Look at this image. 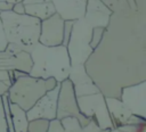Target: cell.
I'll use <instances>...</instances> for the list:
<instances>
[{"mask_svg":"<svg viewBox=\"0 0 146 132\" xmlns=\"http://www.w3.org/2000/svg\"><path fill=\"white\" fill-rule=\"evenodd\" d=\"M32 67L30 75L39 79H55L57 83L66 80L71 69V60L65 46L47 47L36 43L30 51Z\"/></svg>","mask_w":146,"mask_h":132,"instance_id":"obj_1","label":"cell"},{"mask_svg":"<svg viewBox=\"0 0 146 132\" xmlns=\"http://www.w3.org/2000/svg\"><path fill=\"white\" fill-rule=\"evenodd\" d=\"M55 79H39L30 74L16 79L10 85L7 96L10 102L19 106L25 112L29 110L47 91L57 85Z\"/></svg>","mask_w":146,"mask_h":132,"instance_id":"obj_3","label":"cell"},{"mask_svg":"<svg viewBox=\"0 0 146 132\" xmlns=\"http://www.w3.org/2000/svg\"><path fill=\"white\" fill-rule=\"evenodd\" d=\"M8 46V41L6 39V34H5V30H3V25L1 22V17H0V51H3Z\"/></svg>","mask_w":146,"mask_h":132,"instance_id":"obj_25","label":"cell"},{"mask_svg":"<svg viewBox=\"0 0 146 132\" xmlns=\"http://www.w3.org/2000/svg\"><path fill=\"white\" fill-rule=\"evenodd\" d=\"M110 132H122V131H119L117 129H111Z\"/></svg>","mask_w":146,"mask_h":132,"instance_id":"obj_29","label":"cell"},{"mask_svg":"<svg viewBox=\"0 0 146 132\" xmlns=\"http://www.w3.org/2000/svg\"><path fill=\"white\" fill-rule=\"evenodd\" d=\"M49 122L50 121L41 119V118L29 121L27 132H47L48 126H49Z\"/></svg>","mask_w":146,"mask_h":132,"instance_id":"obj_18","label":"cell"},{"mask_svg":"<svg viewBox=\"0 0 146 132\" xmlns=\"http://www.w3.org/2000/svg\"><path fill=\"white\" fill-rule=\"evenodd\" d=\"M105 30H106V28H102V27H95V28H92L90 46H91V48H92L94 50L100 44V41H102L103 35H104V33H105Z\"/></svg>","mask_w":146,"mask_h":132,"instance_id":"obj_21","label":"cell"},{"mask_svg":"<svg viewBox=\"0 0 146 132\" xmlns=\"http://www.w3.org/2000/svg\"><path fill=\"white\" fill-rule=\"evenodd\" d=\"M120 100L128 107L132 115L146 118V82L124 86L120 93Z\"/></svg>","mask_w":146,"mask_h":132,"instance_id":"obj_7","label":"cell"},{"mask_svg":"<svg viewBox=\"0 0 146 132\" xmlns=\"http://www.w3.org/2000/svg\"><path fill=\"white\" fill-rule=\"evenodd\" d=\"M63 132H98L100 127L95 121H90L86 126H81L75 117H64L60 119Z\"/></svg>","mask_w":146,"mask_h":132,"instance_id":"obj_16","label":"cell"},{"mask_svg":"<svg viewBox=\"0 0 146 132\" xmlns=\"http://www.w3.org/2000/svg\"><path fill=\"white\" fill-rule=\"evenodd\" d=\"M0 17L8 43H14L27 52L39 43L40 19L27 14L18 15L11 10L1 11Z\"/></svg>","mask_w":146,"mask_h":132,"instance_id":"obj_2","label":"cell"},{"mask_svg":"<svg viewBox=\"0 0 146 132\" xmlns=\"http://www.w3.org/2000/svg\"><path fill=\"white\" fill-rule=\"evenodd\" d=\"M0 132H8V125H7V119H6L5 109H3L2 97H0Z\"/></svg>","mask_w":146,"mask_h":132,"instance_id":"obj_22","label":"cell"},{"mask_svg":"<svg viewBox=\"0 0 146 132\" xmlns=\"http://www.w3.org/2000/svg\"><path fill=\"white\" fill-rule=\"evenodd\" d=\"M64 117H75L81 126H86L91 119L83 116L80 113L76 96L73 85L68 79L59 83V91L57 98V114L56 118L62 119Z\"/></svg>","mask_w":146,"mask_h":132,"instance_id":"obj_6","label":"cell"},{"mask_svg":"<svg viewBox=\"0 0 146 132\" xmlns=\"http://www.w3.org/2000/svg\"><path fill=\"white\" fill-rule=\"evenodd\" d=\"M47 132H63V125L60 123V119H52L49 122V126Z\"/></svg>","mask_w":146,"mask_h":132,"instance_id":"obj_24","label":"cell"},{"mask_svg":"<svg viewBox=\"0 0 146 132\" xmlns=\"http://www.w3.org/2000/svg\"><path fill=\"white\" fill-rule=\"evenodd\" d=\"M11 11H14V13H16V14H18V15L25 14V8H24L23 2H16V3H14Z\"/></svg>","mask_w":146,"mask_h":132,"instance_id":"obj_26","label":"cell"},{"mask_svg":"<svg viewBox=\"0 0 146 132\" xmlns=\"http://www.w3.org/2000/svg\"><path fill=\"white\" fill-rule=\"evenodd\" d=\"M13 84V80L8 71H0V97L7 94L10 85Z\"/></svg>","mask_w":146,"mask_h":132,"instance_id":"obj_19","label":"cell"},{"mask_svg":"<svg viewBox=\"0 0 146 132\" xmlns=\"http://www.w3.org/2000/svg\"><path fill=\"white\" fill-rule=\"evenodd\" d=\"M64 40V19L58 14H52L40 23L39 43L47 47L63 44Z\"/></svg>","mask_w":146,"mask_h":132,"instance_id":"obj_9","label":"cell"},{"mask_svg":"<svg viewBox=\"0 0 146 132\" xmlns=\"http://www.w3.org/2000/svg\"><path fill=\"white\" fill-rule=\"evenodd\" d=\"M13 3L7 1H0V13L1 11H10L13 9Z\"/></svg>","mask_w":146,"mask_h":132,"instance_id":"obj_27","label":"cell"},{"mask_svg":"<svg viewBox=\"0 0 146 132\" xmlns=\"http://www.w3.org/2000/svg\"><path fill=\"white\" fill-rule=\"evenodd\" d=\"M106 107L112 121L113 129H116L123 124H125L131 116V112L128 107L116 97H105Z\"/></svg>","mask_w":146,"mask_h":132,"instance_id":"obj_14","label":"cell"},{"mask_svg":"<svg viewBox=\"0 0 146 132\" xmlns=\"http://www.w3.org/2000/svg\"><path fill=\"white\" fill-rule=\"evenodd\" d=\"M116 129L122 132H146V122L136 124H123Z\"/></svg>","mask_w":146,"mask_h":132,"instance_id":"obj_20","label":"cell"},{"mask_svg":"<svg viewBox=\"0 0 146 132\" xmlns=\"http://www.w3.org/2000/svg\"><path fill=\"white\" fill-rule=\"evenodd\" d=\"M59 91V83L51 90L47 91L29 110H26V117L29 121L41 118L52 121L57 114V98Z\"/></svg>","mask_w":146,"mask_h":132,"instance_id":"obj_8","label":"cell"},{"mask_svg":"<svg viewBox=\"0 0 146 132\" xmlns=\"http://www.w3.org/2000/svg\"><path fill=\"white\" fill-rule=\"evenodd\" d=\"M113 10L102 0H88L83 19L92 28L102 27L107 28L110 25Z\"/></svg>","mask_w":146,"mask_h":132,"instance_id":"obj_10","label":"cell"},{"mask_svg":"<svg viewBox=\"0 0 146 132\" xmlns=\"http://www.w3.org/2000/svg\"><path fill=\"white\" fill-rule=\"evenodd\" d=\"M9 112H10L14 132H27L29 119L26 117V112L10 101H9Z\"/></svg>","mask_w":146,"mask_h":132,"instance_id":"obj_17","label":"cell"},{"mask_svg":"<svg viewBox=\"0 0 146 132\" xmlns=\"http://www.w3.org/2000/svg\"><path fill=\"white\" fill-rule=\"evenodd\" d=\"M74 20H64V40H63V46L66 47L71 32H72V27H73Z\"/></svg>","mask_w":146,"mask_h":132,"instance_id":"obj_23","label":"cell"},{"mask_svg":"<svg viewBox=\"0 0 146 132\" xmlns=\"http://www.w3.org/2000/svg\"><path fill=\"white\" fill-rule=\"evenodd\" d=\"M0 1H7V2H10V3H16V2H22L23 0H0Z\"/></svg>","mask_w":146,"mask_h":132,"instance_id":"obj_28","label":"cell"},{"mask_svg":"<svg viewBox=\"0 0 146 132\" xmlns=\"http://www.w3.org/2000/svg\"><path fill=\"white\" fill-rule=\"evenodd\" d=\"M67 79L71 81V83L73 85L76 98L100 92V89L95 84L91 76L87 73L84 65L71 66L70 74H68Z\"/></svg>","mask_w":146,"mask_h":132,"instance_id":"obj_11","label":"cell"},{"mask_svg":"<svg viewBox=\"0 0 146 132\" xmlns=\"http://www.w3.org/2000/svg\"><path fill=\"white\" fill-rule=\"evenodd\" d=\"M91 34L92 27L87 24L83 17L74 20L68 42L66 44L72 66L84 65L94 52V49L90 46Z\"/></svg>","mask_w":146,"mask_h":132,"instance_id":"obj_4","label":"cell"},{"mask_svg":"<svg viewBox=\"0 0 146 132\" xmlns=\"http://www.w3.org/2000/svg\"><path fill=\"white\" fill-rule=\"evenodd\" d=\"M76 101L80 113L83 116L90 118L91 121H95L100 130L113 129L112 121L105 102V96L102 92L78 97Z\"/></svg>","mask_w":146,"mask_h":132,"instance_id":"obj_5","label":"cell"},{"mask_svg":"<svg viewBox=\"0 0 146 132\" xmlns=\"http://www.w3.org/2000/svg\"><path fill=\"white\" fill-rule=\"evenodd\" d=\"M32 67V59L30 52L21 50L18 52H10L8 50L0 51V71H19L30 73Z\"/></svg>","mask_w":146,"mask_h":132,"instance_id":"obj_12","label":"cell"},{"mask_svg":"<svg viewBox=\"0 0 146 132\" xmlns=\"http://www.w3.org/2000/svg\"><path fill=\"white\" fill-rule=\"evenodd\" d=\"M88 0H51L55 13L64 20H76L84 16Z\"/></svg>","mask_w":146,"mask_h":132,"instance_id":"obj_13","label":"cell"},{"mask_svg":"<svg viewBox=\"0 0 146 132\" xmlns=\"http://www.w3.org/2000/svg\"><path fill=\"white\" fill-rule=\"evenodd\" d=\"M22 2L25 8V14L36 17L40 20H43L55 14L51 0H23Z\"/></svg>","mask_w":146,"mask_h":132,"instance_id":"obj_15","label":"cell"},{"mask_svg":"<svg viewBox=\"0 0 146 132\" xmlns=\"http://www.w3.org/2000/svg\"><path fill=\"white\" fill-rule=\"evenodd\" d=\"M98 132H110V130L106 129V130H100V131H98Z\"/></svg>","mask_w":146,"mask_h":132,"instance_id":"obj_30","label":"cell"}]
</instances>
